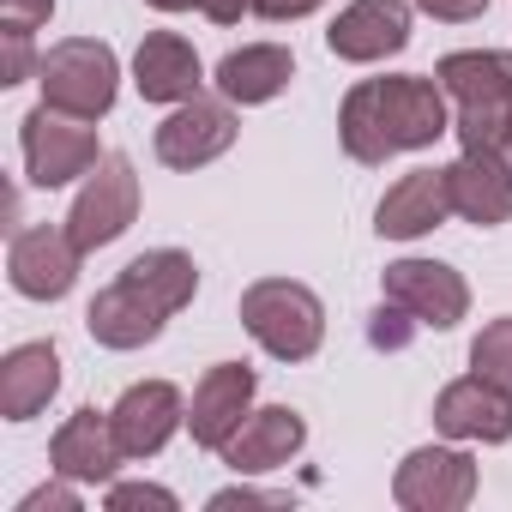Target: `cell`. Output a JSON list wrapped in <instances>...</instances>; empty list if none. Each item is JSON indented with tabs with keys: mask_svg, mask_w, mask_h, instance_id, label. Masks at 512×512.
Instances as JSON below:
<instances>
[{
	"mask_svg": "<svg viewBox=\"0 0 512 512\" xmlns=\"http://www.w3.org/2000/svg\"><path fill=\"white\" fill-rule=\"evenodd\" d=\"M0 43H7V49H0V85H25L31 79V31H0Z\"/></svg>",
	"mask_w": 512,
	"mask_h": 512,
	"instance_id": "cell-27",
	"label": "cell"
},
{
	"mask_svg": "<svg viewBox=\"0 0 512 512\" xmlns=\"http://www.w3.org/2000/svg\"><path fill=\"white\" fill-rule=\"evenodd\" d=\"M115 79H121V61L97 37H67L37 61L43 103L61 115H79V121H97L115 109Z\"/></svg>",
	"mask_w": 512,
	"mask_h": 512,
	"instance_id": "cell-3",
	"label": "cell"
},
{
	"mask_svg": "<svg viewBox=\"0 0 512 512\" xmlns=\"http://www.w3.org/2000/svg\"><path fill=\"white\" fill-rule=\"evenodd\" d=\"M380 290H386V302L410 308L434 332H452L470 314V284L452 266H440V260H392L380 272Z\"/></svg>",
	"mask_w": 512,
	"mask_h": 512,
	"instance_id": "cell-8",
	"label": "cell"
},
{
	"mask_svg": "<svg viewBox=\"0 0 512 512\" xmlns=\"http://www.w3.org/2000/svg\"><path fill=\"white\" fill-rule=\"evenodd\" d=\"M25 175L37 187H67L73 175H91L103 163L97 151V133L79 121V115H61V109H31L25 121Z\"/></svg>",
	"mask_w": 512,
	"mask_h": 512,
	"instance_id": "cell-5",
	"label": "cell"
},
{
	"mask_svg": "<svg viewBox=\"0 0 512 512\" xmlns=\"http://www.w3.org/2000/svg\"><path fill=\"white\" fill-rule=\"evenodd\" d=\"M241 326L253 332L266 356L278 362H308L326 338V308L308 284H290V278H260L241 290Z\"/></svg>",
	"mask_w": 512,
	"mask_h": 512,
	"instance_id": "cell-2",
	"label": "cell"
},
{
	"mask_svg": "<svg viewBox=\"0 0 512 512\" xmlns=\"http://www.w3.org/2000/svg\"><path fill=\"white\" fill-rule=\"evenodd\" d=\"M440 133H452L446 91H440V79H416V73L362 79V85H350V97L338 109V139L356 163H386L398 151H422Z\"/></svg>",
	"mask_w": 512,
	"mask_h": 512,
	"instance_id": "cell-1",
	"label": "cell"
},
{
	"mask_svg": "<svg viewBox=\"0 0 512 512\" xmlns=\"http://www.w3.org/2000/svg\"><path fill=\"white\" fill-rule=\"evenodd\" d=\"M145 7H157V13H187V7H205V0H145Z\"/></svg>",
	"mask_w": 512,
	"mask_h": 512,
	"instance_id": "cell-34",
	"label": "cell"
},
{
	"mask_svg": "<svg viewBox=\"0 0 512 512\" xmlns=\"http://www.w3.org/2000/svg\"><path fill=\"white\" fill-rule=\"evenodd\" d=\"M79 241L55 223H37V229H19L13 235V253H7V278L19 296L31 302H61L73 284H79Z\"/></svg>",
	"mask_w": 512,
	"mask_h": 512,
	"instance_id": "cell-7",
	"label": "cell"
},
{
	"mask_svg": "<svg viewBox=\"0 0 512 512\" xmlns=\"http://www.w3.org/2000/svg\"><path fill=\"white\" fill-rule=\"evenodd\" d=\"M55 0H0V31H37L49 25Z\"/></svg>",
	"mask_w": 512,
	"mask_h": 512,
	"instance_id": "cell-28",
	"label": "cell"
},
{
	"mask_svg": "<svg viewBox=\"0 0 512 512\" xmlns=\"http://www.w3.org/2000/svg\"><path fill=\"white\" fill-rule=\"evenodd\" d=\"M416 326H422V320H416L410 308L380 302V308H374V320H368V344H374V350H404V344L416 338Z\"/></svg>",
	"mask_w": 512,
	"mask_h": 512,
	"instance_id": "cell-25",
	"label": "cell"
},
{
	"mask_svg": "<svg viewBox=\"0 0 512 512\" xmlns=\"http://www.w3.org/2000/svg\"><path fill=\"white\" fill-rule=\"evenodd\" d=\"M446 181H452V211L458 217H470L482 229L512 217V163L500 151H464L446 169Z\"/></svg>",
	"mask_w": 512,
	"mask_h": 512,
	"instance_id": "cell-17",
	"label": "cell"
},
{
	"mask_svg": "<svg viewBox=\"0 0 512 512\" xmlns=\"http://www.w3.org/2000/svg\"><path fill=\"white\" fill-rule=\"evenodd\" d=\"M290 494H253V488H223V494H211V506L217 512H229V506H284Z\"/></svg>",
	"mask_w": 512,
	"mask_h": 512,
	"instance_id": "cell-32",
	"label": "cell"
},
{
	"mask_svg": "<svg viewBox=\"0 0 512 512\" xmlns=\"http://www.w3.org/2000/svg\"><path fill=\"white\" fill-rule=\"evenodd\" d=\"M121 278H127L145 302H157L163 314H181V308L193 302V290H199V266L187 260L181 247H151V253H139Z\"/></svg>",
	"mask_w": 512,
	"mask_h": 512,
	"instance_id": "cell-23",
	"label": "cell"
},
{
	"mask_svg": "<svg viewBox=\"0 0 512 512\" xmlns=\"http://www.w3.org/2000/svg\"><path fill=\"white\" fill-rule=\"evenodd\" d=\"M133 217H139V175H133V163H127L121 151H109V157L91 169V181L79 187V199H73V211H67V235H73L85 253H97V247L121 241V235L133 229Z\"/></svg>",
	"mask_w": 512,
	"mask_h": 512,
	"instance_id": "cell-4",
	"label": "cell"
},
{
	"mask_svg": "<svg viewBox=\"0 0 512 512\" xmlns=\"http://www.w3.org/2000/svg\"><path fill=\"white\" fill-rule=\"evenodd\" d=\"M121 458H127V452H121V440H115L109 410H91V404L73 410V416L55 428V440H49L55 476H73V482H109Z\"/></svg>",
	"mask_w": 512,
	"mask_h": 512,
	"instance_id": "cell-15",
	"label": "cell"
},
{
	"mask_svg": "<svg viewBox=\"0 0 512 512\" xmlns=\"http://www.w3.org/2000/svg\"><path fill=\"white\" fill-rule=\"evenodd\" d=\"M133 85L145 103H187L199 97V55L175 31H151L133 55Z\"/></svg>",
	"mask_w": 512,
	"mask_h": 512,
	"instance_id": "cell-18",
	"label": "cell"
},
{
	"mask_svg": "<svg viewBox=\"0 0 512 512\" xmlns=\"http://www.w3.org/2000/svg\"><path fill=\"white\" fill-rule=\"evenodd\" d=\"M506 151H512V133H506Z\"/></svg>",
	"mask_w": 512,
	"mask_h": 512,
	"instance_id": "cell-35",
	"label": "cell"
},
{
	"mask_svg": "<svg viewBox=\"0 0 512 512\" xmlns=\"http://www.w3.org/2000/svg\"><path fill=\"white\" fill-rule=\"evenodd\" d=\"M404 43H410V7L404 0H350L326 31V49L338 61H386Z\"/></svg>",
	"mask_w": 512,
	"mask_h": 512,
	"instance_id": "cell-13",
	"label": "cell"
},
{
	"mask_svg": "<svg viewBox=\"0 0 512 512\" xmlns=\"http://www.w3.org/2000/svg\"><path fill=\"white\" fill-rule=\"evenodd\" d=\"M416 7L434 13V19H446V25H464V19H482L488 0H416Z\"/></svg>",
	"mask_w": 512,
	"mask_h": 512,
	"instance_id": "cell-30",
	"label": "cell"
},
{
	"mask_svg": "<svg viewBox=\"0 0 512 512\" xmlns=\"http://www.w3.org/2000/svg\"><path fill=\"white\" fill-rule=\"evenodd\" d=\"M139 506L175 512V494H169V488H151V482H115V488H109V512H139Z\"/></svg>",
	"mask_w": 512,
	"mask_h": 512,
	"instance_id": "cell-26",
	"label": "cell"
},
{
	"mask_svg": "<svg viewBox=\"0 0 512 512\" xmlns=\"http://www.w3.org/2000/svg\"><path fill=\"white\" fill-rule=\"evenodd\" d=\"M253 368L247 362H217L199 374L193 386V410H187V428H193V446L205 452H223L235 440V428L247 422V404H253Z\"/></svg>",
	"mask_w": 512,
	"mask_h": 512,
	"instance_id": "cell-9",
	"label": "cell"
},
{
	"mask_svg": "<svg viewBox=\"0 0 512 512\" xmlns=\"http://www.w3.org/2000/svg\"><path fill=\"white\" fill-rule=\"evenodd\" d=\"M296 79V55L284 43H247L217 61V91L229 103H272Z\"/></svg>",
	"mask_w": 512,
	"mask_h": 512,
	"instance_id": "cell-21",
	"label": "cell"
},
{
	"mask_svg": "<svg viewBox=\"0 0 512 512\" xmlns=\"http://www.w3.org/2000/svg\"><path fill=\"white\" fill-rule=\"evenodd\" d=\"M320 7V0H260V19H272V25H290V19H308Z\"/></svg>",
	"mask_w": 512,
	"mask_h": 512,
	"instance_id": "cell-33",
	"label": "cell"
},
{
	"mask_svg": "<svg viewBox=\"0 0 512 512\" xmlns=\"http://www.w3.org/2000/svg\"><path fill=\"white\" fill-rule=\"evenodd\" d=\"M302 446H308V422L290 404H266V410H247V422L223 446V464L235 476H260V470H284Z\"/></svg>",
	"mask_w": 512,
	"mask_h": 512,
	"instance_id": "cell-12",
	"label": "cell"
},
{
	"mask_svg": "<svg viewBox=\"0 0 512 512\" xmlns=\"http://www.w3.org/2000/svg\"><path fill=\"white\" fill-rule=\"evenodd\" d=\"M452 211V181L446 169H410L398 187H386L380 211H374V229L392 235V241H416L428 229H440Z\"/></svg>",
	"mask_w": 512,
	"mask_h": 512,
	"instance_id": "cell-16",
	"label": "cell"
},
{
	"mask_svg": "<svg viewBox=\"0 0 512 512\" xmlns=\"http://www.w3.org/2000/svg\"><path fill=\"white\" fill-rule=\"evenodd\" d=\"M434 428L452 434V440L500 446V440H512V392H500V386L482 380V374L452 380V386L434 398Z\"/></svg>",
	"mask_w": 512,
	"mask_h": 512,
	"instance_id": "cell-11",
	"label": "cell"
},
{
	"mask_svg": "<svg viewBox=\"0 0 512 512\" xmlns=\"http://www.w3.org/2000/svg\"><path fill=\"white\" fill-rule=\"evenodd\" d=\"M235 145V115L223 103H205V97H187L163 127H157V157L169 169H205L211 157H223Z\"/></svg>",
	"mask_w": 512,
	"mask_h": 512,
	"instance_id": "cell-14",
	"label": "cell"
},
{
	"mask_svg": "<svg viewBox=\"0 0 512 512\" xmlns=\"http://www.w3.org/2000/svg\"><path fill=\"white\" fill-rule=\"evenodd\" d=\"M211 25H241L247 13H260V0H205V7H199Z\"/></svg>",
	"mask_w": 512,
	"mask_h": 512,
	"instance_id": "cell-31",
	"label": "cell"
},
{
	"mask_svg": "<svg viewBox=\"0 0 512 512\" xmlns=\"http://www.w3.org/2000/svg\"><path fill=\"white\" fill-rule=\"evenodd\" d=\"M109 422H115V440H121L127 458H157L169 446V434L187 422V404L169 380H139L115 398Z\"/></svg>",
	"mask_w": 512,
	"mask_h": 512,
	"instance_id": "cell-10",
	"label": "cell"
},
{
	"mask_svg": "<svg viewBox=\"0 0 512 512\" xmlns=\"http://www.w3.org/2000/svg\"><path fill=\"white\" fill-rule=\"evenodd\" d=\"M440 91L464 103H512V55L506 49H458L434 67Z\"/></svg>",
	"mask_w": 512,
	"mask_h": 512,
	"instance_id": "cell-22",
	"label": "cell"
},
{
	"mask_svg": "<svg viewBox=\"0 0 512 512\" xmlns=\"http://www.w3.org/2000/svg\"><path fill=\"white\" fill-rule=\"evenodd\" d=\"M55 392H61V350L55 344H19L0 362V416L7 422H31L37 410H49Z\"/></svg>",
	"mask_w": 512,
	"mask_h": 512,
	"instance_id": "cell-19",
	"label": "cell"
},
{
	"mask_svg": "<svg viewBox=\"0 0 512 512\" xmlns=\"http://www.w3.org/2000/svg\"><path fill=\"white\" fill-rule=\"evenodd\" d=\"M392 500L404 512H458L476 500V458L452 446H416L392 476Z\"/></svg>",
	"mask_w": 512,
	"mask_h": 512,
	"instance_id": "cell-6",
	"label": "cell"
},
{
	"mask_svg": "<svg viewBox=\"0 0 512 512\" xmlns=\"http://www.w3.org/2000/svg\"><path fill=\"white\" fill-rule=\"evenodd\" d=\"M163 308L157 302H145L127 278H115L91 308H85V326H91V338L103 344V350H139V344H151L157 332H163Z\"/></svg>",
	"mask_w": 512,
	"mask_h": 512,
	"instance_id": "cell-20",
	"label": "cell"
},
{
	"mask_svg": "<svg viewBox=\"0 0 512 512\" xmlns=\"http://www.w3.org/2000/svg\"><path fill=\"white\" fill-rule=\"evenodd\" d=\"M470 368H476L482 380H494L500 392H512V314H506V320H488V326L476 332Z\"/></svg>",
	"mask_w": 512,
	"mask_h": 512,
	"instance_id": "cell-24",
	"label": "cell"
},
{
	"mask_svg": "<svg viewBox=\"0 0 512 512\" xmlns=\"http://www.w3.org/2000/svg\"><path fill=\"white\" fill-rule=\"evenodd\" d=\"M67 482H73V476H61V482H49V488L25 494V506H19V512H43V506H55V512H79V494H73Z\"/></svg>",
	"mask_w": 512,
	"mask_h": 512,
	"instance_id": "cell-29",
	"label": "cell"
}]
</instances>
